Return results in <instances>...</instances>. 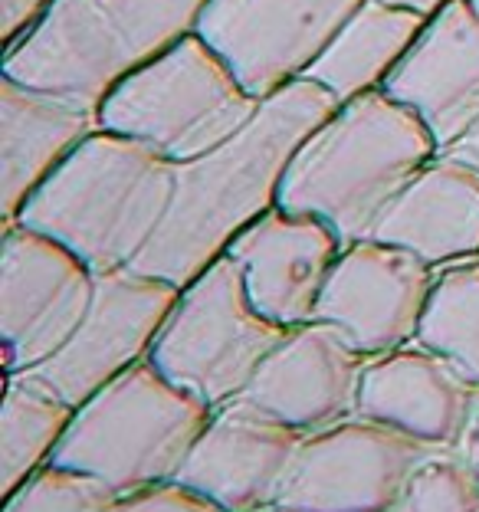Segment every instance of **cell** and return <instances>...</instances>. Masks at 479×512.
<instances>
[{
  "mask_svg": "<svg viewBox=\"0 0 479 512\" xmlns=\"http://www.w3.org/2000/svg\"><path fill=\"white\" fill-rule=\"evenodd\" d=\"M365 0H207L197 20L201 37L256 99H270L335 40Z\"/></svg>",
  "mask_w": 479,
  "mask_h": 512,
  "instance_id": "cell-10",
  "label": "cell"
},
{
  "mask_svg": "<svg viewBox=\"0 0 479 512\" xmlns=\"http://www.w3.org/2000/svg\"><path fill=\"white\" fill-rule=\"evenodd\" d=\"M256 512H289V509H283V506H266V509H256Z\"/></svg>",
  "mask_w": 479,
  "mask_h": 512,
  "instance_id": "cell-29",
  "label": "cell"
},
{
  "mask_svg": "<svg viewBox=\"0 0 479 512\" xmlns=\"http://www.w3.org/2000/svg\"><path fill=\"white\" fill-rule=\"evenodd\" d=\"M365 365L368 358L335 325L309 322L266 358L243 398L309 437L358 411Z\"/></svg>",
  "mask_w": 479,
  "mask_h": 512,
  "instance_id": "cell-14",
  "label": "cell"
},
{
  "mask_svg": "<svg viewBox=\"0 0 479 512\" xmlns=\"http://www.w3.org/2000/svg\"><path fill=\"white\" fill-rule=\"evenodd\" d=\"M417 345L443 358L479 391V260L437 276Z\"/></svg>",
  "mask_w": 479,
  "mask_h": 512,
  "instance_id": "cell-23",
  "label": "cell"
},
{
  "mask_svg": "<svg viewBox=\"0 0 479 512\" xmlns=\"http://www.w3.org/2000/svg\"><path fill=\"white\" fill-rule=\"evenodd\" d=\"M450 155H460L466 161H473V165H479V122L470 128V132H466L463 142H457L450 148Z\"/></svg>",
  "mask_w": 479,
  "mask_h": 512,
  "instance_id": "cell-28",
  "label": "cell"
},
{
  "mask_svg": "<svg viewBox=\"0 0 479 512\" xmlns=\"http://www.w3.org/2000/svg\"><path fill=\"white\" fill-rule=\"evenodd\" d=\"M174 184V161L135 138L96 128L17 220L60 240L96 273L128 270L158 234Z\"/></svg>",
  "mask_w": 479,
  "mask_h": 512,
  "instance_id": "cell-3",
  "label": "cell"
},
{
  "mask_svg": "<svg viewBox=\"0 0 479 512\" xmlns=\"http://www.w3.org/2000/svg\"><path fill=\"white\" fill-rule=\"evenodd\" d=\"M440 155L424 119L384 89L338 106L302 142L279 207L319 217L348 243L368 240L384 211Z\"/></svg>",
  "mask_w": 479,
  "mask_h": 512,
  "instance_id": "cell-2",
  "label": "cell"
},
{
  "mask_svg": "<svg viewBox=\"0 0 479 512\" xmlns=\"http://www.w3.org/2000/svg\"><path fill=\"white\" fill-rule=\"evenodd\" d=\"M76 417V404L33 375H10L0 414V490L4 499L53 463Z\"/></svg>",
  "mask_w": 479,
  "mask_h": 512,
  "instance_id": "cell-21",
  "label": "cell"
},
{
  "mask_svg": "<svg viewBox=\"0 0 479 512\" xmlns=\"http://www.w3.org/2000/svg\"><path fill=\"white\" fill-rule=\"evenodd\" d=\"M4 512H224L210 499L197 496L181 483L151 486V490H112L96 476L43 467L27 486L4 499Z\"/></svg>",
  "mask_w": 479,
  "mask_h": 512,
  "instance_id": "cell-22",
  "label": "cell"
},
{
  "mask_svg": "<svg viewBox=\"0 0 479 512\" xmlns=\"http://www.w3.org/2000/svg\"><path fill=\"white\" fill-rule=\"evenodd\" d=\"M181 289L138 270L99 273L83 325L43 368L30 371L69 404H86L105 384L145 362L168 325Z\"/></svg>",
  "mask_w": 479,
  "mask_h": 512,
  "instance_id": "cell-11",
  "label": "cell"
},
{
  "mask_svg": "<svg viewBox=\"0 0 479 512\" xmlns=\"http://www.w3.org/2000/svg\"><path fill=\"white\" fill-rule=\"evenodd\" d=\"M424 27L427 17L414 10L394 7L388 0H365L312 63L306 79L332 92L338 106L384 89Z\"/></svg>",
  "mask_w": 479,
  "mask_h": 512,
  "instance_id": "cell-20",
  "label": "cell"
},
{
  "mask_svg": "<svg viewBox=\"0 0 479 512\" xmlns=\"http://www.w3.org/2000/svg\"><path fill=\"white\" fill-rule=\"evenodd\" d=\"M384 92L424 119L440 151L463 142L479 122V10L473 0H453L427 20Z\"/></svg>",
  "mask_w": 479,
  "mask_h": 512,
  "instance_id": "cell-16",
  "label": "cell"
},
{
  "mask_svg": "<svg viewBox=\"0 0 479 512\" xmlns=\"http://www.w3.org/2000/svg\"><path fill=\"white\" fill-rule=\"evenodd\" d=\"M460 447H463V460L479 473V404H476L473 421H470V427H466V437H463Z\"/></svg>",
  "mask_w": 479,
  "mask_h": 512,
  "instance_id": "cell-26",
  "label": "cell"
},
{
  "mask_svg": "<svg viewBox=\"0 0 479 512\" xmlns=\"http://www.w3.org/2000/svg\"><path fill=\"white\" fill-rule=\"evenodd\" d=\"M207 0H53L4 56L14 83L96 109L128 76L197 30Z\"/></svg>",
  "mask_w": 479,
  "mask_h": 512,
  "instance_id": "cell-4",
  "label": "cell"
},
{
  "mask_svg": "<svg viewBox=\"0 0 479 512\" xmlns=\"http://www.w3.org/2000/svg\"><path fill=\"white\" fill-rule=\"evenodd\" d=\"M338 102L312 79H296L260 102L256 115L207 155L178 165V184L158 234L128 266L178 289L227 256L243 230L279 207L286 171L302 142L332 119Z\"/></svg>",
  "mask_w": 479,
  "mask_h": 512,
  "instance_id": "cell-1",
  "label": "cell"
},
{
  "mask_svg": "<svg viewBox=\"0 0 479 512\" xmlns=\"http://www.w3.org/2000/svg\"><path fill=\"white\" fill-rule=\"evenodd\" d=\"M214 414L217 407L184 391L145 358L76 407L53 463L122 493L178 483Z\"/></svg>",
  "mask_w": 479,
  "mask_h": 512,
  "instance_id": "cell-5",
  "label": "cell"
},
{
  "mask_svg": "<svg viewBox=\"0 0 479 512\" xmlns=\"http://www.w3.org/2000/svg\"><path fill=\"white\" fill-rule=\"evenodd\" d=\"M430 447L352 414L299 447L276 506L289 512H394Z\"/></svg>",
  "mask_w": 479,
  "mask_h": 512,
  "instance_id": "cell-9",
  "label": "cell"
},
{
  "mask_svg": "<svg viewBox=\"0 0 479 512\" xmlns=\"http://www.w3.org/2000/svg\"><path fill=\"white\" fill-rule=\"evenodd\" d=\"M260 102L201 33H188L112 89L99 128L188 165L237 135Z\"/></svg>",
  "mask_w": 479,
  "mask_h": 512,
  "instance_id": "cell-6",
  "label": "cell"
},
{
  "mask_svg": "<svg viewBox=\"0 0 479 512\" xmlns=\"http://www.w3.org/2000/svg\"><path fill=\"white\" fill-rule=\"evenodd\" d=\"M50 7H53V0H0V27H4L7 50L17 40L27 37Z\"/></svg>",
  "mask_w": 479,
  "mask_h": 512,
  "instance_id": "cell-25",
  "label": "cell"
},
{
  "mask_svg": "<svg viewBox=\"0 0 479 512\" xmlns=\"http://www.w3.org/2000/svg\"><path fill=\"white\" fill-rule=\"evenodd\" d=\"M388 4H394V7H404V10H414V14H420V17H437L443 7L447 4H453V0H388Z\"/></svg>",
  "mask_w": 479,
  "mask_h": 512,
  "instance_id": "cell-27",
  "label": "cell"
},
{
  "mask_svg": "<svg viewBox=\"0 0 479 512\" xmlns=\"http://www.w3.org/2000/svg\"><path fill=\"white\" fill-rule=\"evenodd\" d=\"M434 273L411 250L381 240L348 243L315 309V322L335 325L361 355L378 358L417 342Z\"/></svg>",
  "mask_w": 479,
  "mask_h": 512,
  "instance_id": "cell-12",
  "label": "cell"
},
{
  "mask_svg": "<svg viewBox=\"0 0 479 512\" xmlns=\"http://www.w3.org/2000/svg\"><path fill=\"white\" fill-rule=\"evenodd\" d=\"M96 128V109L0 76V211H4V224L20 217L23 204Z\"/></svg>",
  "mask_w": 479,
  "mask_h": 512,
  "instance_id": "cell-18",
  "label": "cell"
},
{
  "mask_svg": "<svg viewBox=\"0 0 479 512\" xmlns=\"http://www.w3.org/2000/svg\"><path fill=\"white\" fill-rule=\"evenodd\" d=\"M473 7H476V10H479V0H473Z\"/></svg>",
  "mask_w": 479,
  "mask_h": 512,
  "instance_id": "cell-30",
  "label": "cell"
},
{
  "mask_svg": "<svg viewBox=\"0 0 479 512\" xmlns=\"http://www.w3.org/2000/svg\"><path fill=\"white\" fill-rule=\"evenodd\" d=\"M394 512H479V473L457 457H427Z\"/></svg>",
  "mask_w": 479,
  "mask_h": 512,
  "instance_id": "cell-24",
  "label": "cell"
},
{
  "mask_svg": "<svg viewBox=\"0 0 479 512\" xmlns=\"http://www.w3.org/2000/svg\"><path fill=\"white\" fill-rule=\"evenodd\" d=\"M289 332L256 309L237 260L220 256L181 289L148 358L184 391L224 407L247 394L256 371Z\"/></svg>",
  "mask_w": 479,
  "mask_h": 512,
  "instance_id": "cell-7",
  "label": "cell"
},
{
  "mask_svg": "<svg viewBox=\"0 0 479 512\" xmlns=\"http://www.w3.org/2000/svg\"><path fill=\"white\" fill-rule=\"evenodd\" d=\"M368 240L411 250L430 266L479 256V165L434 158L384 211Z\"/></svg>",
  "mask_w": 479,
  "mask_h": 512,
  "instance_id": "cell-19",
  "label": "cell"
},
{
  "mask_svg": "<svg viewBox=\"0 0 479 512\" xmlns=\"http://www.w3.org/2000/svg\"><path fill=\"white\" fill-rule=\"evenodd\" d=\"M476 388L424 345L371 358L358 388V411L424 447H460L476 411Z\"/></svg>",
  "mask_w": 479,
  "mask_h": 512,
  "instance_id": "cell-17",
  "label": "cell"
},
{
  "mask_svg": "<svg viewBox=\"0 0 479 512\" xmlns=\"http://www.w3.org/2000/svg\"><path fill=\"white\" fill-rule=\"evenodd\" d=\"M306 434L276 421L247 398L217 407L178 476L197 496L224 512L276 506Z\"/></svg>",
  "mask_w": 479,
  "mask_h": 512,
  "instance_id": "cell-13",
  "label": "cell"
},
{
  "mask_svg": "<svg viewBox=\"0 0 479 512\" xmlns=\"http://www.w3.org/2000/svg\"><path fill=\"white\" fill-rule=\"evenodd\" d=\"M342 250L345 240L319 217L273 207L233 240L227 256L243 270L256 309L286 329H299L315 322Z\"/></svg>",
  "mask_w": 479,
  "mask_h": 512,
  "instance_id": "cell-15",
  "label": "cell"
},
{
  "mask_svg": "<svg viewBox=\"0 0 479 512\" xmlns=\"http://www.w3.org/2000/svg\"><path fill=\"white\" fill-rule=\"evenodd\" d=\"M99 273L60 240L20 220L4 224L0 243V342L4 371L43 368L83 325Z\"/></svg>",
  "mask_w": 479,
  "mask_h": 512,
  "instance_id": "cell-8",
  "label": "cell"
}]
</instances>
